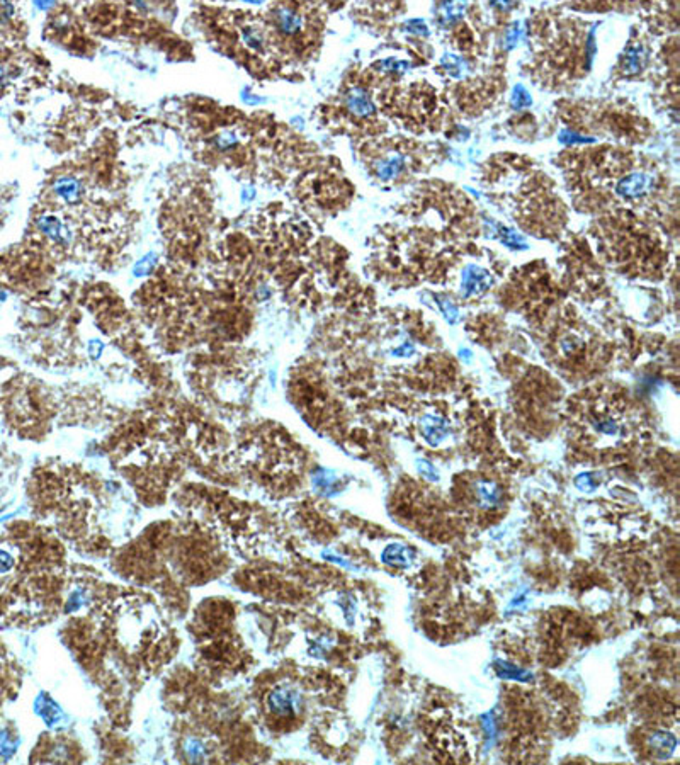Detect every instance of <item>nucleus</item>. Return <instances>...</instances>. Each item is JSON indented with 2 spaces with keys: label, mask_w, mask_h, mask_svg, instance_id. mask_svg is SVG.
<instances>
[{
  "label": "nucleus",
  "mask_w": 680,
  "mask_h": 765,
  "mask_svg": "<svg viewBox=\"0 0 680 765\" xmlns=\"http://www.w3.org/2000/svg\"><path fill=\"white\" fill-rule=\"evenodd\" d=\"M419 468H420V473L424 476H427L429 480H439V473L436 468L432 466V464L427 463V461H420L419 463Z\"/></svg>",
  "instance_id": "16"
},
{
  "label": "nucleus",
  "mask_w": 680,
  "mask_h": 765,
  "mask_svg": "<svg viewBox=\"0 0 680 765\" xmlns=\"http://www.w3.org/2000/svg\"><path fill=\"white\" fill-rule=\"evenodd\" d=\"M422 432H424L425 439L430 442L432 446H439L442 441L447 439V434H449V425L444 419L437 415H425L422 419Z\"/></svg>",
  "instance_id": "3"
},
{
  "label": "nucleus",
  "mask_w": 680,
  "mask_h": 765,
  "mask_svg": "<svg viewBox=\"0 0 680 765\" xmlns=\"http://www.w3.org/2000/svg\"><path fill=\"white\" fill-rule=\"evenodd\" d=\"M403 167H405V157L402 153H393L378 163L376 175L383 180L395 179L402 172Z\"/></svg>",
  "instance_id": "6"
},
{
  "label": "nucleus",
  "mask_w": 680,
  "mask_h": 765,
  "mask_svg": "<svg viewBox=\"0 0 680 765\" xmlns=\"http://www.w3.org/2000/svg\"><path fill=\"white\" fill-rule=\"evenodd\" d=\"M652 745L655 747L658 752H662V754L667 755L675 749V738L672 737V734L658 733L652 738Z\"/></svg>",
  "instance_id": "12"
},
{
  "label": "nucleus",
  "mask_w": 680,
  "mask_h": 765,
  "mask_svg": "<svg viewBox=\"0 0 680 765\" xmlns=\"http://www.w3.org/2000/svg\"><path fill=\"white\" fill-rule=\"evenodd\" d=\"M498 231H500V240L503 242V245H507L509 248H514V251H517V248H520V251H522V248H527V242L524 240V236L519 235L515 230L507 229V226H500Z\"/></svg>",
  "instance_id": "10"
},
{
  "label": "nucleus",
  "mask_w": 680,
  "mask_h": 765,
  "mask_svg": "<svg viewBox=\"0 0 680 765\" xmlns=\"http://www.w3.org/2000/svg\"><path fill=\"white\" fill-rule=\"evenodd\" d=\"M647 50H645L643 45H635V46H630L627 48L626 53H624L623 57V68L624 72H627V74H635V72H640L641 68H643L645 62H647Z\"/></svg>",
  "instance_id": "7"
},
{
  "label": "nucleus",
  "mask_w": 680,
  "mask_h": 765,
  "mask_svg": "<svg viewBox=\"0 0 680 765\" xmlns=\"http://www.w3.org/2000/svg\"><path fill=\"white\" fill-rule=\"evenodd\" d=\"M492 286V276L480 265H468L461 276V293L464 296H480Z\"/></svg>",
  "instance_id": "2"
},
{
  "label": "nucleus",
  "mask_w": 680,
  "mask_h": 765,
  "mask_svg": "<svg viewBox=\"0 0 680 765\" xmlns=\"http://www.w3.org/2000/svg\"><path fill=\"white\" fill-rule=\"evenodd\" d=\"M270 704H273L275 711L290 712L296 706V694L290 689H279L270 698Z\"/></svg>",
  "instance_id": "9"
},
{
  "label": "nucleus",
  "mask_w": 680,
  "mask_h": 765,
  "mask_svg": "<svg viewBox=\"0 0 680 765\" xmlns=\"http://www.w3.org/2000/svg\"><path fill=\"white\" fill-rule=\"evenodd\" d=\"M410 352H413V347H412V346H408V343H405V346L400 347V349L395 351V354H397V356L407 354V356H408V354H410Z\"/></svg>",
  "instance_id": "19"
},
{
  "label": "nucleus",
  "mask_w": 680,
  "mask_h": 765,
  "mask_svg": "<svg viewBox=\"0 0 680 765\" xmlns=\"http://www.w3.org/2000/svg\"><path fill=\"white\" fill-rule=\"evenodd\" d=\"M275 24L284 34H296L303 28V17L290 7H281L275 12Z\"/></svg>",
  "instance_id": "5"
},
{
  "label": "nucleus",
  "mask_w": 680,
  "mask_h": 765,
  "mask_svg": "<svg viewBox=\"0 0 680 765\" xmlns=\"http://www.w3.org/2000/svg\"><path fill=\"white\" fill-rule=\"evenodd\" d=\"M561 136H568V138H561V141H580V143L587 141V138H582V136L575 135V133H570V131L561 133Z\"/></svg>",
  "instance_id": "17"
},
{
  "label": "nucleus",
  "mask_w": 680,
  "mask_h": 765,
  "mask_svg": "<svg viewBox=\"0 0 680 765\" xmlns=\"http://www.w3.org/2000/svg\"><path fill=\"white\" fill-rule=\"evenodd\" d=\"M380 67H383L388 72H405L410 68V63L403 62V60L388 58V60H383V62H380Z\"/></svg>",
  "instance_id": "15"
},
{
  "label": "nucleus",
  "mask_w": 680,
  "mask_h": 765,
  "mask_svg": "<svg viewBox=\"0 0 680 765\" xmlns=\"http://www.w3.org/2000/svg\"><path fill=\"white\" fill-rule=\"evenodd\" d=\"M412 556H413V553L410 551V549L402 544H391L385 549V551H383V561L390 563V565H397V566H407L408 563H410Z\"/></svg>",
  "instance_id": "8"
},
{
  "label": "nucleus",
  "mask_w": 680,
  "mask_h": 765,
  "mask_svg": "<svg viewBox=\"0 0 680 765\" xmlns=\"http://www.w3.org/2000/svg\"><path fill=\"white\" fill-rule=\"evenodd\" d=\"M346 104H347V109L351 111L352 114L361 116V118L371 116L374 111H376L371 97H369L368 92L363 89H352L351 92H349V96L346 97Z\"/></svg>",
  "instance_id": "4"
},
{
  "label": "nucleus",
  "mask_w": 680,
  "mask_h": 765,
  "mask_svg": "<svg viewBox=\"0 0 680 765\" xmlns=\"http://www.w3.org/2000/svg\"><path fill=\"white\" fill-rule=\"evenodd\" d=\"M520 38V29L519 28H512L510 33H509V46H514L515 43L519 41Z\"/></svg>",
  "instance_id": "18"
},
{
  "label": "nucleus",
  "mask_w": 680,
  "mask_h": 765,
  "mask_svg": "<svg viewBox=\"0 0 680 765\" xmlns=\"http://www.w3.org/2000/svg\"><path fill=\"white\" fill-rule=\"evenodd\" d=\"M437 303H439V307H441L442 313H444L446 320L449 321V324H456V321H458V318H459L458 308H456L451 302H447V299H439Z\"/></svg>",
  "instance_id": "14"
},
{
  "label": "nucleus",
  "mask_w": 680,
  "mask_h": 765,
  "mask_svg": "<svg viewBox=\"0 0 680 765\" xmlns=\"http://www.w3.org/2000/svg\"><path fill=\"white\" fill-rule=\"evenodd\" d=\"M478 495L485 505H497L500 502V490L495 483H480L478 485Z\"/></svg>",
  "instance_id": "11"
},
{
  "label": "nucleus",
  "mask_w": 680,
  "mask_h": 765,
  "mask_svg": "<svg viewBox=\"0 0 680 765\" xmlns=\"http://www.w3.org/2000/svg\"><path fill=\"white\" fill-rule=\"evenodd\" d=\"M653 182H655L653 175L645 174V172H635V174L626 175V177L619 180L618 186H615V192L619 196L627 197V199H636V197L648 194L653 189Z\"/></svg>",
  "instance_id": "1"
},
{
  "label": "nucleus",
  "mask_w": 680,
  "mask_h": 765,
  "mask_svg": "<svg viewBox=\"0 0 680 765\" xmlns=\"http://www.w3.org/2000/svg\"><path fill=\"white\" fill-rule=\"evenodd\" d=\"M531 96H529L527 90L524 89L522 85H517V87L514 89V94H512V106L520 109V107L531 106Z\"/></svg>",
  "instance_id": "13"
}]
</instances>
